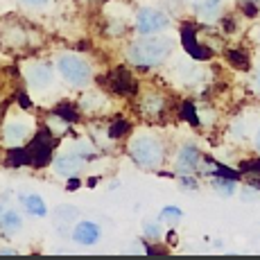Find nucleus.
<instances>
[{
    "instance_id": "nucleus-1",
    "label": "nucleus",
    "mask_w": 260,
    "mask_h": 260,
    "mask_svg": "<svg viewBox=\"0 0 260 260\" xmlns=\"http://www.w3.org/2000/svg\"><path fill=\"white\" fill-rule=\"evenodd\" d=\"M172 54V39L158 37V34H143V39L132 41L124 50V57L129 63L138 68H154L168 61Z\"/></svg>"
},
{
    "instance_id": "nucleus-2",
    "label": "nucleus",
    "mask_w": 260,
    "mask_h": 260,
    "mask_svg": "<svg viewBox=\"0 0 260 260\" xmlns=\"http://www.w3.org/2000/svg\"><path fill=\"white\" fill-rule=\"evenodd\" d=\"M129 156L145 170H158L166 161V147L154 134H136L129 141Z\"/></svg>"
},
{
    "instance_id": "nucleus-3",
    "label": "nucleus",
    "mask_w": 260,
    "mask_h": 260,
    "mask_svg": "<svg viewBox=\"0 0 260 260\" xmlns=\"http://www.w3.org/2000/svg\"><path fill=\"white\" fill-rule=\"evenodd\" d=\"M54 68L61 79L73 88H86L93 82V68L82 54L77 52H59L54 59Z\"/></svg>"
},
{
    "instance_id": "nucleus-4",
    "label": "nucleus",
    "mask_w": 260,
    "mask_h": 260,
    "mask_svg": "<svg viewBox=\"0 0 260 260\" xmlns=\"http://www.w3.org/2000/svg\"><path fill=\"white\" fill-rule=\"evenodd\" d=\"M57 145V136L46 127H41L37 132V136H32V141L27 145V154H29V163L37 168H43L52 161V152Z\"/></svg>"
},
{
    "instance_id": "nucleus-5",
    "label": "nucleus",
    "mask_w": 260,
    "mask_h": 260,
    "mask_svg": "<svg viewBox=\"0 0 260 260\" xmlns=\"http://www.w3.org/2000/svg\"><path fill=\"white\" fill-rule=\"evenodd\" d=\"M172 25V18L156 7H141L136 12V29L141 34H161Z\"/></svg>"
},
{
    "instance_id": "nucleus-6",
    "label": "nucleus",
    "mask_w": 260,
    "mask_h": 260,
    "mask_svg": "<svg viewBox=\"0 0 260 260\" xmlns=\"http://www.w3.org/2000/svg\"><path fill=\"white\" fill-rule=\"evenodd\" d=\"M25 79L34 91H48L54 82V73L52 66L46 61H32L25 66Z\"/></svg>"
},
{
    "instance_id": "nucleus-7",
    "label": "nucleus",
    "mask_w": 260,
    "mask_h": 260,
    "mask_svg": "<svg viewBox=\"0 0 260 260\" xmlns=\"http://www.w3.org/2000/svg\"><path fill=\"white\" fill-rule=\"evenodd\" d=\"M204 163V158H202V152H199V147L197 145H192V143H186V145H181L179 147V152H177V161H174V168H177V172L181 174V177H190V174H194L197 172V168Z\"/></svg>"
},
{
    "instance_id": "nucleus-8",
    "label": "nucleus",
    "mask_w": 260,
    "mask_h": 260,
    "mask_svg": "<svg viewBox=\"0 0 260 260\" xmlns=\"http://www.w3.org/2000/svg\"><path fill=\"white\" fill-rule=\"evenodd\" d=\"M107 82H109V88H111L113 93L124 95V98H132V95H136V91H138L136 77H134L127 68H116V71L107 77Z\"/></svg>"
},
{
    "instance_id": "nucleus-9",
    "label": "nucleus",
    "mask_w": 260,
    "mask_h": 260,
    "mask_svg": "<svg viewBox=\"0 0 260 260\" xmlns=\"http://www.w3.org/2000/svg\"><path fill=\"white\" fill-rule=\"evenodd\" d=\"M32 134V124L27 120H9L3 127V141L9 147H21Z\"/></svg>"
},
{
    "instance_id": "nucleus-10",
    "label": "nucleus",
    "mask_w": 260,
    "mask_h": 260,
    "mask_svg": "<svg viewBox=\"0 0 260 260\" xmlns=\"http://www.w3.org/2000/svg\"><path fill=\"white\" fill-rule=\"evenodd\" d=\"M181 43H183V50L194 59H211L213 57V50L199 43L194 25H183L181 27Z\"/></svg>"
},
{
    "instance_id": "nucleus-11",
    "label": "nucleus",
    "mask_w": 260,
    "mask_h": 260,
    "mask_svg": "<svg viewBox=\"0 0 260 260\" xmlns=\"http://www.w3.org/2000/svg\"><path fill=\"white\" fill-rule=\"evenodd\" d=\"M84 166H86V158H84L82 154H77L75 149L54 158V172L61 174V177H75Z\"/></svg>"
},
{
    "instance_id": "nucleus-12",
    "label": "nucleus",
    "mask_w": 260,
    "mask_h": 260,
    "mask_svg": "<svg viewBox=\"0 0 260 260\" xmlns=\"http://www.w3.org/2000/svg\"><path fill=\"white\" fill-rule=\"evenodd\" d=\"M0 41H3V46L12 48V50L25 48L27 46V29L21 23H14V25L3 23V27H0Z\"/></svg>"
},
{
    "instance_id": "nucleus-13",
    "label": "nucleus",
    "mask_w": 260,
    "mask_h": 260,
    "mask_svg": "<svg viewBox=\"0 0 260 260\" xmlns=\"http://www.w3.org/2000/svg\"><path fill=\"white\" fill-rule=\"evenodd\" d=\"M166 107H168L166 95H161L156 91L145 93L141 100V113L145 118H161L166 113Z\"/></svg>"
},
{
    "instance_id": "nucleus-14",
    "label": "nucleus",
    "mask_w": 260,
    "mask_h": 260,
    "mask_svg": "<svg viewBox=\"0 0 260 260\" xmlns=\"http://www.w3.org/2000/svg\"><path fill=\"white\" fill-rule=\"evenodd\" d=\"M100 236H102V231H100V226L95 222H75L73 226V240L77 244H82V247H91V244H95L100 240Z\"/></svg>"
},
{
    "instance_id": "nucleus-15",
    "label": "nucleus",
    "mask_w": 260,
    "mask_h": 260,
    "mask_svg": "<svg viewBox=\"0 0 260 260\" xmlns=\"http://www.w3.org/2000/svg\"><path fill=\"white\" fill-rule=\"evenodd\" d=\"M188 5L199 18H204V21L217 18L219 9H222V0H188Z\"/></svg>"
},
{
    "instance_id": "nucleus-16",
    "label": "nucleus",
    "mask_w": 260,
    "mask_h": 260,
    "mask_svg": "<svg viewBox=\"0 0 260 260\" xmlns=\"http://www.w3.org/2000/svg\"><path fill=\"white\" fill-rule=\"evenodd\" d=\"M21 226H23L21 215L16 211H5V208L0 206V231H3L5 236H14L16 231H21Z\"/></svg>"
},
{
    "instance_id": "nucleus-17",
    "label": "nucleus",
    "mask_w": 260,
    "mask_h": 260,
    "mask_svg": "<svg viewBox=\"0 0 260 260\" xmlns=\"http://www.w3.org/2000/svg\"><path fill=\"white\" fill-rule=\"evenodd\" d=\"M21 202H23V206L27 208V213H32V215H48V206H46V202H43L39 194H25V197H21Z\"/></svg>"
},
{
    "instance_id": "nucleus-18",
    "label": "nucleus",
    "mask_w": 260,
    "mask_h": 260,
    "mask_svg": "<svg viewBox=\"0 0 260 260\" xmlns=\"http://www.w3.org/2000/svg\"><path fill=\"white\" fill-rule=\"evenodd\" d=\"M104 102H107V100H104L102 93H86L82 100H79V107H82L84 111L93 113V111H98V109L102 107Z\"/></svg>"
},
{
    "instance_id": "nucleus-19",
    "label": "nucleus",
    "mask_w": 260,
    "mask_h": 260,
    "mask_svg": "<svg viewBox=\"0 0 260 260\" xmlns=\"http://www.w3.org/2000/svg\"><path fill=\"white\" fill-rule=\"evenodd\" d=\"M213 188L217 190L224 197H231L233 190H236V179H226V177H215L213 179Z\"/></svg>"
},
{
    "instance_id": "nucleus-20",
    "label": "nucleus",
    "mask_w": 260,
    "mask_h": 260,
    "mask_svg": "<svg viewBox=\"0 0 260 260\" xmlns=\"http://www.w3.org/2000/svg\"><path fill=\"white\" fill-rule=\"evenodd\" d=\"M7 163H9V166H14V168H18V166H27V163H29L27 147H25V149H21V147H14L12 152L7 154Z\"/></svg>"
},
{
    "instance_id": "nucleus-21",
    "label": "nucleus",
    "mask_w": 260,
    "mask_h": 260,
    "mask_svg": "<svg viewBox=\"0 0 260 260\" xmlns=\"http://www.w3.org/2000/svg\"><path fill=\"white\" fill-rule=\"evenodd\" d=\"M129 122L127 120H113V124L111 127H109V138H111V141H118V138H122V136H127L129 134Z\"/></svg>"
},
{
    "instance_id": "nucleus-22",
    "label": "nucleus",
    "mask_w": 260,
    "mask_h": 260,
    "mask_svg": "<svg viewBox=\"0 0 260 260\" xmlns=\"http://www.w3.org/2000/svg\"><path fill=\"white\" fill-rule=\"evenodd\" d=\"M54 113H59L63 120H68V122H77L79 120V113H77V109L73 107V104H68V102H61L57 109H54Z\"/></svg>"
},
{
    "instance_id": "nucleus-23",
    "label": "nucleus",
    "mask_w": 260,
    "mask_h": 260,
    "mask_svg": "<svg viewBox=\"0 0 260 260\" xmlns=\"http://www.w3.org/2000/svg\"><path fill=\"white\" fill-rule=\"evenodd\" d=\"M229 61H231L236 68H242V71H247L249 68L247 52H240V50H231V52H229Z\"/></svg>"
},
{
    "instance_id": "nucleus-24",
    "label": "nucleus",
    "mask_w": 260,
    "mask_h": 260,
    "mask_svg": "<svg viewBox=\"0 0 260 260\" xmlns=\"http://www.w3.org/2000/svg\"><path fill=\"white\" fill-rule=\"evenodd\" d=\"M181 116L183 120H188L190 124H199V116H197V111H194V104L190 102H183V107H181Z\"/></svg>"
},
{
    "instance_id": "nucleus-25",
    "label": "nucleus",
    "mask_w": 260,
    "mask_h": 260,
    "mask_svg": "<svg viewBox=\"0 0 260 260\" xmlns=\"http://www.w3.org/2000/svg\"><path fill=\"white\" fill-rule=\"evenodd\" d=\"M240 172H247V174H253V177H260V158L242 161V163H240Z\"/></svg>"
},
{
    "instance_id": "nucleus-26",
    "label": "nucleus",
    "mask_w": 260,
    "mask_h": 260,
    "mask_svg": "<svg viewBox=\"0 0 260 260\" xmlns=\"http://www.w3.org/2000/svg\"><path fill=\"white\" fill-rule=\"evenodd\" d=\"M181 217V211H179L177 206H168L166 211L161 213V219H168V222H172V219H179Z\"/></svg>"
},
{
    "instance_id": "nucleus-27",
    "label": "nucleus",
    "mask_w": 260,
    "mask_h": 260,
    "mask_svg": "<svg viewBox=\"0 0 260 260\" xmlns=\"http://www.w3.org/2000/svg\"><path fill=\"white\" fill-rule=\"evenodd\" d=\"M57 217H61V219H75V217H77V211H75L73 206H63V208H59V211H57Z\"/></svg>"
},
{
    "instance_id": "nucleus-28",
    "label": "nucleus",
    "mask_w": 260,
    "mask_h": 260,
    "mask_svg": "<svg viewBox=\"0 0 260 260\" xmlns=\"http://www.w3.org/2000/svg\"><path fill=\"white\" fill-rule=\"evenodd\" d=\"M21 5H25V7H46L48 0H18Z\"/></svg>"
},
{
    "instance_id": "nucleus-29",
    "label": "nucleus",
    "mask_w": 260,
    "mask_h": 260,
    "mask_svg": "<svg viewBox=\"0 0 260 260\" xmlns=\"http://www.w3.org/2000/svg\"><path fill=\"white\" fill-rule=\"evenodd\" d=\"M145 233H147L149 238H158V236H161V231H158V224H147V226H145Z\"/></svg>"
},
{
    "instance_id": "nucleus-30",
    "label": "nucleus",
    "mask_w": 260,
    "mask_h": 260,
    "mask_svg": "<svg viewBox=\"0 0 260 260\" xmlns=\"http://www.w3.org/2000/svg\"><path fill=\"white\" fill-rule=\"evenodd\" d=\"M242 7H244V14H247V16H256V12H258L256 3H244Z\"/></svg>"
},
{
    "instance_id": "nucleus-31",
    "label": "nucleus",
    "mask_w": 260,
    "mask_h": 260,
    "mask_svg": "<svg viewBox=\"0 0 260 260\" xmlns=\"http://www.w3.org/2000/svg\"><path fill=\"white\" fill-rule=\"evenodd\" d=\"M231 132H233V136H236V138H244V127H242V124H240V122L233 124V129H231Z\"/></svg>"
},
{
    "instance_id": "nucleus-32",
    "label": "nucleus",
    "mask_w": 260,
    "mask_h": 260,
    "mask_svg": "<svg viewBox=\"0 0 260 260\" xmlns=\"http://www.w3.org/2000/svg\"><path fill=\"white\" fill-rule=\"evenodd\" d=\"M18 102H21V107H25V109L32 107V104H29V100H27V95H18Z\"/></svg>"
},
{
    "instance_id": "nucleus-33",
    "label": "nucleus",
    "mask_w": 260,
    "mask_h": 260,
    "mask_svg": "<svg viewBox=\"0 0 260 260\" xmlns=\"http://www.w3.org/2000/svg\"><path fill=\"white\" fill-rule=\"evenodd\" d=\"M256 149H258V152H260V129H258V132H256Z\"/></svg>"
},
{
    "instance_id": "nucleus-34",
    "label": "nucleus",
    "mask_w": 260,
    "mask_h": 260,
    "mask_svg": "<svg viewBox=\"0 0 260 260\" xmlns=\"http://www.w3.org/2000/svg\"><path fill=\"white\" fill-rule=\"evenodd\" d=\"M256 84H258V86H260V68H258V71H256Z\"/></svg>"
}]
</instances>
